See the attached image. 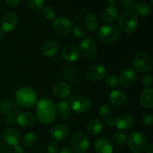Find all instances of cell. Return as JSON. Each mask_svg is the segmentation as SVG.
Wrapping results in <instances>:
<instances>
[{
  "instance_id": "9",
  "label": "cell",
  "mask_w": 153,
  "mask_h": 153,
  "mask_svg": "<svg viewBox=\"0 0 153 153\" xmlns=\"http://www.w3.org/2000/svg\"><path fill=\"white\" fill-rule=\"evenodd\" d=\"M70 101L71 103L70 106L73 111L79 114L88 111L91 107V102L88 97L79 96L70 98Z\"/></svg>"
},
{
  "instance_id": "5",
  "label": "cell",
  "mask_w": 153,
  "mask_h": 153,
  "mask_svg": "<svg viewBox=\"0 0 153 153\" xmlns=\"http://www.w3.org/2000/svg\"><path fill=\"white\" fill-rule=\"evenodd\" d=\"M134 67L137 71L144 73L151 70L152 67V58L146 52H139L134 59Z\"/></svg>"
},
{
  "instance_id": "40",
  "label": "cell",
  "mask_w": 153,
  "mask_h": 153,
  "mask_svg": "<svg viewBox=\"0 0 153 153\" xmlns=\"http://www.w3.org/2000/svg\"><path fill=\"white\" fill-rule=\"evenodd\" d=\"M48 153H58L59 152V145L56 141L49 142L47 146Z\"/></svg>"
},
{
  "instance_id": "1",
  "label": "cell",
  "mask_w": 153,
  "mask_h": 153,
  "mask_svg": "<svg viewBox=\"0 0 153 153\" xmlns=\"http://www.w3.org/2000/svg\"><path fill=\"white\" fill-rule=\"evenodd\" d=\"M35 113L37 118L41 123L49 124L56 117V105L50 98L44 97L37 102Z\"/></svg>"
},
{
  "instance_id": "31",
  "label": "cell",
  "mask_w": 153,
  "mask_h": 153,
  "mask_svg": "<svg viewBox=\"0 0 153 153\" xmlns=\"http://www.w3.org/2000/svg\"><path fill=\"white\" fill-rule=\"evenodd\" d=\"M127 140V136L125 133L121 132V131H118V132H115L113 134L111 137V141L113 144L115 146H121L125 144L126 143Z\"/></svg>"
},
{
  "instance_id": "27",
  "label": "cell",
  "mask_w": 153,
  "mask_h": 153,
  "mask_svg": "<svg viewBox=\"0 0 153 153\" xmlns=\"http://www.w3.org/2000/svg\"><path fill=\"white\" fill-rule=\"evenodd\" d=\"M118 16V10L114 6H109L102 12V19L107 23L114 22Z\"/></svg>"
},
{
  "instance_id": "23",
  "label": "cell",
  "mask_w": 153,
  "mask_h": 153,
  "mask_svg": "<svg viewBox=\"0 0 153 153\" xmlns=\"http://www.w3.org/2000/svg\"><path fill=\"white\" fill-rule=\"evenodd\" d=\"M95 149L98 153H112L114 150L113 144L106 138H100L96 141Z\"/></svg>"
},
{
  "instance_id": "46",
  "label": "cell",
  "mask_w": 153,
  "mask_h": 153,
  "mask_svg": "<svg viewBox=\"0 0 153 153\" xmlns=\"http://www.w3.org/2000/svg\"><path fill=\"white\" fill-rule=\"evenodd\" d=\"M60 153H73V150L72 149V148L69 147V146H66V147H64L60 151Z\"/></svg>"
},
{
  "instance_id": "36",
  "label": "cell",
  "mask_w": 153,
  "mask_h": 153,
  "mask_svg": "<svg viewBox=\"0 0 153 153\" xmlns=\"http://www.w3.org/2000/svg\"><path fill=\"white\" fill-rule=\"evenodd\" d=\"M29 7L34 10H40L44 5L45 0H28Z\"/></svg>"
},
{
  "instance_id": "4",
  "label": "cell",
  "mask_w": 153,
  "mask_h": 153,
  "mask_svg": "<svg viewBox=\"0 0 153 153\" xmlns=\"http://www.w3.org/2000/svg\"><path fill=\"white\" fill-rule=\"evenodd\" d=\"M97 37L102 43L111 44L119 38L120 30L115 25H103L97 31Z\"/></svg>"
},
{
  "instance_id": "19",
  "label": "cell",
  "mask_w": 153,
  "mask_h": 153,
  "mask_svg": "<svg viewBox=\"0 0 153 153\" xmlns=\"http://www.w3.org/2000/svg\"><path fill=\"white\" fill-rule=\"evenodd\" d=\"M3 137L8 144L13 146L17 145L21 139V136L19 131L13 128H8L5 129V131L3 133Z\"/></svg>"
},
{
  "instance_id": "32",
  "label": "cell",
  "mask_w": 153,
  "mask_h": 153,
  "mask_svg": "<svg viewBox=\"0 0 153 153\" xmlns=\"http://www.w3.org/2000/svg\"><path fill=\"white\" fill-rule=\"evenodd\" d=\"M37 142V136L34 133H27L22 139V143L25 147H31Z\"/></svg>"
},
{
  "instance_id": "12",
  "label": "cell",
  "mask_w": 153,
  "mask_h": 153,
  "mask_svg": "<svg viewBox=\"0 0 153 153\" xmlns=\"http://www.w3.org/2000/svg\"><path fill=\"white\" fill-rule=\"evenodd\" d=\"M137 78V73L134 69L128 67L125 69L120 76V82L123 87L128 88L132 85Z\"/></svg>"
},
{
  "instance_id": "7",
  "label": "cell",
  "mask_w": 153,
  "mask_h": 153,
  "mask_svg": "<svg viewBox=\"0 0 153 153\" xmlns=\"http://www.w3.org/2000/svg\"><path fill=\"white\" fill-rule=\"evenodd\" d=\"M90 146L89 140L85 133L78 132L72 138V149L76 153H85Z\"/></svg>"
},
{
  "instance_id": "20",
  "label": "cell",
  "mask_w": 153,
  "mask_h": 153,
  "mask_svg": "<svg viewBox=\"0 0 153 153\" xmlns=\"http://www.w3.org/2000/svg\"><path fill=\"white\" fill-rule=\"evenodd\" d=\"M59 46L54 40H49L44 43L42 46V53L45 57L52 58L58 54Z\"/></svg>"
},
{
  "instance_id": "21",
  "label": "cell",
  "mask_w": 153,
  "mask_h": 153,
  "mask_svg": "<svg viewBox=\"0 0 153 153\" xmlns=\"http://www.w3.org/2000/svg\"><path fill=\"white\" fill-rule=\"evenodd\" d=\"M1 113L5 115H15L19 113V108L10 100H2L0 103Z\"/></svg>"
},
{
  "instance_id": "3",
  "label": "cell",
  "mask_w": 153,
  "mask_h": 153,
  "mask_svg": "<svg viewBox=\"0 0 153 153\" xmlns=\"http://www.w3.org/2000/svg\"><path fill=\"white\" fill-rule=\"evenodd\" d=\"M119 26L124 32L131 34L136 31L138 25V19L134 13L131 11H125L119 17Z\"/></svg>"
},
{
  "instance_id": "22",
  "label": "cell",
  "mask_w": 153,
  "mask_h": 153,
  "mask_svg": "<svg viewBox=\"0 0 153 153\" xmlns=\"http://www.w3.org/2000/svg\"><path fill=\"white\" fill-rule=\"evenodd\" d=\"M56 109H58L59 117L63 120L68 119L71 114V106L67 100H62L58 101Z\"/></svg>"
},
{
  "instance_id": "26",
  "label": "cell",
  "mask_w": 153,
  "mask_h": 153,
  "mask_svg": "<svg viewBox=\"0 0 153 153\" xmlns=\"http://www.w3.org/2000/svg\"><path fill=\"white\" fill-rule=\"evenodd\" d=\"M127 100L126 95L121 91H114L109 95V101L115 106H122Z\"/></svg>"
},
{
  "instance_id": "38",
  "label": "cell",
  "mask_w": 153,
  "mask_h": 153,
  "mask_svg": "<svg viewBox=\"0 0 153 153\" xmlns=\"http://www.w3.org/2000/svg\"><path fill=\"white\" fill-rule=\"evenodd\" d=\"M134 4L132 0H123L121 2V7L126 11H131L134 9Z\"/></svg>"
},
{
  "instance_id": "45",
  "label": "cell",
  "mask_w": 153,
  "mask_h": 153,
  "mask_svg": "<svg viewBox=\"0 0 153 153\" xmlns=\"http://www.w3.org/2000/svg\"><path fill=\"white\" fill-rule=\"evenodd\" d=\"M13 152L14 153H24V149L21 146H19V144L14 146L13 148Z\"/></svg>"
},
{
  "instance_id": "44",
  "label": "cell",
  "mask_w": 153,
  "mask_h": 153,
  "mask_svg": "<svg viewBox=\"0 0 153 153\" xmlns=\"http://www.w3.org/2000/svg\"><path fill=\"white\" fill-rule=\"evenodd\" d=\"M105 124L108 127H113L115 125V119L113 117H108L105 120Z\"/></svg>"
},
{
  "instance_id": "49",
  "label": "cell",
  "mask_w": 153,
  "mask_h": 153,
  "mask_svg": "<svg viewBox=\"0 0 153 153\" xmlns=\"http://www.w3.org/2000/svg\"><path fill=\"white\" fill-rule=\"evenodd\" d=\"M4 37V31H3L1 28H0V40H1Z\"/></svg>"
},
{
  "instance_id": "6",
  "label": "cell",
  "mask_w": 153,
  "mask_h": 153,
  "mask_svg": "<svg viewBox=\"0 0 153 153\" xmlns=\"http://www.w3.org/2000/svg\"><path fill=\"white\" fill-rule=\"evenodd\" d=\"M128 143L131 152L140 153L146 147V137L140 132H132L128 137Z\"/></svg>"
},
{
  "instance_id": "34",
  "label": "cell",
  "mask_w": 153,
  "mask_h": 153,
  "mask_svg": "<svg viewBox=\"0 0 153 153\" xmlns=\"http://www.w3.org/2000/svg\"><path fill=\"white\" fill-rule=\"evenodd\" d=\"M73 32L78 38H84L87 35V28L84 25L78 24L73 27Z\"/></svg>"
},
{
  "instance_id": "11",
  "label": "cell",
  "mask_w": 153,
  "mask_h": 153,
  "mask_svg": "<svg viewBox=\"0 0 153 153\" xmlns=\"http://www.w3.org/2000/svg\"><path fill=\"white\" fill-rule=\"evenodd\" d=\"M86 76L89 80L94 82L102 80L106 76V69L104 66L96 64L88 69Z\"/></svg>"
},
{
  "instance_id": "15",
  "label": "cell",
  "mask_w": 153,
  "mask_h": 153,
  "mask_svg": "<svg viewBox=\"0 0 153 153\" xmlns=\"http://www.w3.org/2000/svg\"><path fill=\"white\" fill-rule=\"evenodd\" d=\"M61 57L67 62H75L80 58V52L74 46H67L61 52Z\"/></svg>"
},
{
  "instance_id": "10",
  "label": "cell",
  "mask_w": 153,
  "mask_h": 153,
  "mask_svg": "<svg viewBox=\"0 0 153 153\" xmlns=\"http://www.w3.org/2000/svg\"><path fill=\"white\" fill-rule=\"evenodd\" d=\"M81 52L88 58H92L97 55V46L96 42L91 38L84 39L79 45Z\"/></svg>"
},
{
  "instance_id": "43",
  "label": "cell",
  "mask_w": 153,
  "mask_h": 153,
  "mask_svg": "<svg viewBox=\"0 0 153 153\" xmlns=\"http://www.w3.org/2000/svg\"><path fill=\"white\" fill-rule=\"evenodd\" d=\"M20 1L21 0H4L6 4L10 7H16V6L19 5Z\"/></svg>"
},
{
  "instance_id": "28",
  "label": "cell",
  "mask_w": 153,
  "mask_h": 153,
  "mask_svg": "<svg viewBox=\"0 0 153 153\" xmlns=\"http://www.w3.org/2000/svg\"><path fill=\"white\" fill-rule=\"evenodd\" d=\"M134 12L137 15L141 17H146L149 16L152 11L150 5L145 1H139L134 6Z\"/></svg>"
},
{
  "instance_id": "37",
  "label": "cell",
  "mask_w": 153,
  "mask_h": 153,
  "mask_svg": "<svg viewBox=\"0 0 153 153\" xmlns=\"http://www.w3.org/2000/svg\"><path fill=\"white\" fill-rule=\"evenodd\" d=\"M105 83L110 88H116L119 85V79L115 75H108L105 76Z\"/></svg>"
},
{
  "instance_id": "24",
  "label": "cell",
  "mask_w": 153,
  "mask_h": 153,
  "mask_svg": "<svg viewBox=\"0 0 153 153\" xmlns=\"http://www.w3.org/2000/svg\"><path fill=\"white\" fill-rule=\"evenodd\" d=\"M102 121L99 119H92L88 122L86 125V130L91 135H97L103 129Z\"/></svg>"
},
{
  "instance_id": "50",
  "label": "cell",
  "mask_w": 153,
  "mask_h": 153,
  "mask_svg": "<svg viewBox=\"0 0 153 153\" xmlns=\"http://www.w3.org/2000/svg\"><path fill=\"white\" fill-rule=\"evenodd\" d=\"M150 2H151V4H153V1H152V0H150Z\"/></svg>"
},
{
  "instance_id": "42",
  "label": "cell",
  "mask_w": 153,
  "mask_h": 153,
  "mask_svg": "<svg viewBox=\"0 0 153 153\" xmlns=\"http://www.w3.org/2000/svg\"><path fill=\"white\" fill-rule=\"evenodd\" d=\"M4 121H5L6 124L11 126L15 123V122H16V118H15V116H13V115H6Z\"/></svg>"
},
{
  "instance_id": "39",
  "label": "cell",
  "mask_w": 153,
  "mask_h": 153,
  "mask_svg": "<svg viewBox=\"0 0 153 153\" xmlns=\"http://www.w3.org/2000/svg\"><path fill=\"white\" fill-rule=\"evenodd\" d=\"M141 82L143 86L146 88H150L152 85V75L147 73V74L143 76L141 79Z\"/></svg>"
},
{
  "instance_id": "41",
  "label": "cell",
  "mask_w": 153,
  "mask_h": 153,
  "mask_svg": "<svg viewBox=\"0 0 153 153\" xmlns=\"http://www.w3.org/2000/svg\"><path fill=\"white\" fill-rule=\"evenodd\" d=\"M142 122L146 126H151L153 123V117L149 114H144L142 117Z\"/></svg>"
},
{
  "instance_id": "17",
  "label": "cell",
  "mask_w": 153,
  "mask_h": 153,
  "mask_svg": "<svg viewBox=\"0 0 153 153\" xmlns=\"http://www.w3.org/2000/svg\"><path fill=\"white\" fill-rule=\"evenodd\" d=\"M140 105L145 109H151L153 107V90L146 88L140 94Z\"/></svg>"
},
{
  "instance_id": "14",
  "label": "cell",
  "mask_w": 153,
  "mask_h": 153,
  "mask_svg": "<svg viewBox=\"0 0 153 153\" xmlns=\"http://www.w3.org/2000/svg\"><path fill=\"white\" fill-rule=\"evenodd\" d=\"M52 94L56 98L64 99L71 94V88L70 85L64 82H59L52 88Z\"/></svg>"
},
{
  "instance_id": "35",
  "label": "cell",
  "mask_w": 153,
  "mask_h": 153,
  "mask_svg": "<svg viewBox=\"0 0 153 153\" xmlns=\"http://www.w3.org/2000/svg\"><path fill=\"white\" fill-rule=\"evenodd\" d=\"M42 15L48 20H52L55 17V11L51 6H45L42 8Z\"/></svg>"
},
{
  "instance_id": "30",
  "label": "cell",
  "mask_w": 153,
  "mask_h": 153,
  "mask_svg": "<svg viewBox=\"0 0 153 153\" xmlns=\"http://www.w3.org/2000/svg\"><path fill=\"white\" fill-rule=\"evenodd\" d=\"M63 78L69 83H73L77 79L76 70L72 67H67L63 71Z\"/></svg>"
},
{
  "instance_id": "29",
  "label": "cell",
  "mask_w": 153,
  "mask_h": 153,
  "mask_svg": "<svg viewBox=\"0 0 153 153\" xmlns=\"http://www.w3.org/2000/svg\"><path fill=\"white\" fill-rule=\"evenodd\" d=\"M85 28L91 31H94L98 28V20L95 15L92 13H88L85 16L84 19Z\"/></svg>"
},
{
  "instance_id": "18",
  "label": "cell",
  "mask_w": 153,
  "mask_h": 153,
  "mask_svg": "<svg viewBox=\"0 0 153 153\" xmlns=\"http://www.w3.org/2000/svg\"><path fill=\"white\" fill-rule=\"evenodd\" d=\"M68 134V128L63 124H58L52 128L50 131V136L56 141L63 140Z\"/></svg>"
},
{
  "instance_id": "2",
  "label": "cell",
  "mask_w": 153,
  "mask_h": 153,
  "mask_svg": "<svg viewBox=\"0 0 153 153\" xmlns=\"http://www.w3.org/2000/svg\"><path fill=\"white\" fill-rule=\"evenodd\" d=\"M15 100L21 107L29 108L37 103V94L31 87H21L15 93Z\"/></svg>"
},
{
  "instance_id": "13",
  "label": "cell",
  "mask_w": 153,
  "mask_h": 153,
  "mask_svg": "<svg viewBox=\"0 0 153 153\" xmlns=\"http://www.w3.org/2000/svg\"><path fill=\"white\" fill-rule=\"evenodd\" d=\"M18 23V17L15 13H8L2 18L1 22V29L4 32H8L16 28Z\"/></svg>"
},
{
  "instance_id": "8",
  "label": "cell",
  "mask_w": 153,
  "mask_h": 153,
  "mask_svg": "<svg viewBox=\"0 0 153 153\" xmlns=\"http://www.w3.org/2000/svg\"><path fill=\"white\" fill-rule=\"evenodd\" d=\"M52 28L59 35H66L73 29V23L68 18H57L52 23Z\"/></svg>"
},
{
  "instance_id": "48",
  "label": "cell",
  "mask_w": 153,
  "mask_h": 153,
  "mask_svg": "<svg viewBox=\"0 0 153 153\" xmlns=\"http://www.w3.org/2000/svg\"><path fill=\"white\" fill-rule=\"evenodd\" d=\"M119 0H108V2L109 3L111 6H114V4H116L118 2Z\"/></svg>"
},
{
  "instance_id": "33",
  "label": "cell",
  "mask_w": 153,
  "mask_h": 153,
  "mask_svg": "<svg viewBox=\"0 0 153 153\" xmlns=\"http://www.w3.org/2000/svg\"><path fill=\"white\" fill-rule=\"evenodd\" d=\"M98 113L100 117L105 120L106 119L110 117L111 114V109L110 106L108 105H102L100 108H99Z\"/></svg>"
},
{
  "instance_id": "25",
  "label": "cell",
  "mask_w": 153,
  "mask_h": 153,
  "mask_svg": "<svg viewBox=\"0 0 153 153\" xmlns=\"http://www.w3.org/2000/svg\"><path fill=\"white\" fill-rule=\"evenodd\" d=\"M16 122L19 126L22 127H30L35 122L34 116L31 112H22L16 117Z\"/></svg>"
},
{
  "instance_id": "16",
  "label": "cell",
  "mask_w": 153,
  "mask_h": 153,
  "mask_svg": "<svg viewBox=\"0 0 153 153\" xmlns=\"http://www.w3.org/2000/svg\"><path fill=\"white\" fill-rule=\"evenodd\" d=\"M134 125V119L129 114H122L115 120V126L120 130H128Z\"/></svg>"
},
{
  "instance_id": "47",
  "label": "cell",
  "mask_w": 153,
  "mask_h": 153,
  "mask_svg": "<svg viewBox=\"0 0 153 153\" xmlns=\"http://www.w3.org/2000/svg\"><path fill=\"white\" fill-rule=\"evenodd\" d=\"M146 153H153V144L152 143H151L149 146H147L146 149Z\"/></svg>"
}]
</instances>
